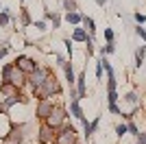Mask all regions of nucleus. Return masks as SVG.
I'll return each mask as SVG.
<instances>
[{"mask_svg":"<svg viewBox=\"0 0 146 144\" xmlns=\"http://www.w3.org/2000/svg\"><path fill=\"white\" fill-rule=\"evenodd\" d=\"M55 109V103H52V98H42L39 101V105H37V116L42 120H46L50 116V111Z\"/></svg>","mask_w":146,"mask_h":144,"instance_id":"0eeeda50","label":"nucleus"},{"mask_svg":"<svg viewBox=\"0 0 146 144\" xmlns=\"http://www.w3.org/2000/svg\"><path fill=\"white\" fill-rule=\"evenodd\" d=\"M137 98H140V96H137V92H127L122 101L129 103V105H133V107H137Z\"/></svg>","mask_w":146,"mask_h":144,"instance_id":"6ab92c4d","label":"nucleus"},{"mask_svg":"<svg viewBox=\"0 0 146 144\" xmlns=\"http://www.w3.org/2000/svg\"><path fill=\"white\" fill-rule=\"evenodd\" d=\"M133 18H135V22H137V26H142V24L146 22V15H144V13H135Z\"/></svg>","mask_w":146,"mask_h":144,"instance_id":"bb28decb","label":"nucleus"},{"mask_svg":"<svg viewBox=\"0 0 146 144\" xmlns=\"http://www.w3.org/2000/svg\"><path fill=\"white\" fill-rule=\"evenodd\" d=\"M87 37H90V33H87L83 26H76V29L72 31V42H83V44H85Z\"/></svg>","mask_w":146,"mask_h":144,"instance_id":"9b49d317","label":"nucleus"},{"mask_svg":"<svg viewBox=\"0 0 146 144\" xmlns=\"http://www.w3.org/2000/svg\"><path fill=\"white\" fill-rule=\"evenodd\" d=\"M63 9H66V13L79 11V7H76V2H74V0H63Z\"/></svg>","mask_w":146,"mask_h":144,"instance_id":"aec40b11","label":"nucleus"},{"mask_svg":"<svg viewBox=\"0 0 146 144\" xmlns=\"http://www.w3.org/2000/svg\"><path fill=\"white\" fill-rule=\"evenodd\" d=\"M74 90H76V98H85L87 96V87H85V72H81L76 77V83H74Z\"/></svg>","mask_w":146,"mask_h":144,"instance_id":"1a4fd4ad","label":"nucleus"},{"mask_svg":"<svg viewBox=\"0 0 146 144\" xmlns=\"http://www.w3.org/2000/svg\"><path fill=\"white\" fill-rule=\"evenodd\" d=\"M20 15H22V24H31V18H29V13H26V9H22Z\"/></svg>","mask_w":146,"mask_h":144,"instance_id":"c85d7f7f","label":"nucleus"},{"mask_svg":"<svg viewBox=\"0 0 146 144\" xmlns=\"http://www.w3.org/2000/svg\"><path fill=\"white\" fill-rule=\"evenodd\" d=\"M116 133H118V138H122V135H127V125H124V122H122V125H118L116 127Z\"/></svg>","mask_w":146,"mask_h":144,"instance_id":"b1692460","label":"nucleus"},{"mask_svg":"<svg viewBox=\"0 0 146 144\" xmlns=\"http://www.w3.org/2000/svg\"><path fill=\"white\" fill-rule=\"evenodd\" d=\"M96 79H103V61L98 59V63H96Z\"/></svg>","mask_w":146,"mask_h":144,"instance_id":"cd10ccee","label":"nucleus"},{"mask_svg":"<svg viewBox=\"0 0 146 144\" xmlns=\"http://www.w3.org/2000/svg\"><path fill=\"white\" fill-rule=\"evenodd\" d=\"M44 20H50L52 22V29H59V22H61V18H59V13H50V11H46L44 13Z\"/></svg>","mask_w":146,"mask_h":144,"instance_id":"f3484780","label":"nucleus"},{"mask_svg":"<svg viewBox=\"0 0 146 144\" xmlns=\"http://www.w3.org/2000/svg\"><path fill=\"white\" fill-rule=\"evenodd\" d=\"M13 63H15V68H18L20 72H24V74H33V72L39 68L35 61L31 59V57H18V59L13 61Z\"/></svg>","mask_w":146,"mask_h":144,"instance_id":"423d86ee","label":"nucleus"},{"mask_svg":"<svg viewBox=\"0 0 146 144\" xmlns=\"http://www.w3.org/2000/svg\"><path fill=\"white\" fill-rule=\"evenodd\" d=\"M63 46H66V50L70 53V57H72V42H70V39H66V42H63Z\"/></svg>","mask_w":146,"mask_h":144,"instance_id":"473e14b6","label":"nucleus"},{"mask_svg":"<svg viewBox=\"0 0 146 144\" xmlns=\"http://www.w3.org/2000/svg\"><path fill=\"white\" fill-rule=\"evenodd\" d=\"M109 111H111V114H116V116H120V114H122L118 105H109Z\"/></svg>","mask_w":146,"mask_h":144,"instance_id":"2f4dec72","label":"nucleus"},{"mask_svg":"<svg viewBox=\"0 0 146 144\" xmlns=\"http://www.w3.org/2000/svg\"><path fill=\"white\" fill-rule=\"evenodd\" d=\"M70 111H72V116H74V118H79V120H83V118H85V114H83V109H81L79 101H70Z\"/></svg>","mask_w":146,"mask_h":144,"instance_id":"2eb2a0df","label":"nucleus"},{"mask_svg":"<svg viewBox=\"0 0 146 144\" xmlns=\"http://www.w3.org/2000/svg\"><path fill=\"white\" fill-rule=\"evenodd\" d=\"M94 2H96L98 7H105V5H107V0H94Z\"/></svg>","mask_w":146,"mask_h":144,"instance_id":"c9c22d12","label":"nucleus"},{"mask_svg":"<svg viewBox=\"0 0 146 144\" xmlns=\"http://www.w3.org/2000/svg\"><path fill=\"white\" fill-rule=\"evenodd\" d=\"M135 35L140 37L142 42H146V29H142V26H135Z\"/></svg>","mask_w":146,"mask_h":144,"instance_id":"393cba45","label":"nucleus"},{"mask_svg":"<svg viewBox=\"0 0 146 144\" xmlns=\"http://www.w3.org/2000/svg\"><path fill=\"white\" fill-rule=\"evenodd\" d=\"M9 50H11V46H9V44H5V46L0 48V59H2V57H5V55L9 53Z\"/></svg>","mask_w":146,"mask_h":144,"instance_id":"7c9ffc66","label":"nucleus"},{"mask_svg":"<svg viewBox=\"0 0 146 144\" xmlns=\"http://www.w3.org/2000/svg\"><path fill=\"white\" fill-rule=\"evenodd\" d=\"M63 72H66V81H68V85L72 87V85L76 83V74H74V70H72V61H66V63H63Z\"/></svg>","mask_w":146,"mask_h":144,"instance_id":"9d476101","label":"nucleus"},{"mask_svg":"<svg viewBox=\"0 0 146 144\" xmlns=\"http://www.w3.org/2000/svg\"><path fill=\"white\" fill-rule=\"evenodd\" d=\"M24 140V133H22V127H13L11 129V133H9V142L11 144H15V142H22Z\"/></svg>","mask_w":146,"mask_h":144,"instance_id":"f8f14e48","label":"nucleus"},{"mask_svg":"<svg viewBox=\"0 0 146 144\" xmlns=\"http://www.w3.org/2000/svg\"><path fill=\"white\" fill-rule=\"evenodd\" d=\"M24 81H26L24 72H20L18 68H15V63H7V66L2 68V83H11V85H15V87H20Z\"/></svg>","mask_w":146,"mask_h":144,"instance_id":"f257e3e1","label":"nucleus"},{"mask_svg":"<svg viewBox=\"0 0 146 144\" xmlns=\"http://www.w3.org/2000/svg\"><path fill=\"white\" fill-rule=\"evenodd\" d=\"M116 53V44H105L103 48H100V57H107V55Z\"/></svg>","mask_w":146,"mask_h":144,"instance_id":"412c9836","label":"nucleus"},{"mask_svg":"<svg viewBox=\"0 0 146 144\" xmlns=\"http://www.w3.org/2000/svg\"><path fill=\"white\" fill-rule=\"evenodd\" d=\"M135 144H146V133H140V135H137V142Z\"/></svg>","mask_w":146,"mask_h":144,"instance_id":"72a5a7b5","label":"nucleus"},{"mask_svg":"<svg viewBox=\"0 0 146 144\" xmlns=\"http://www.w3.org/2000/svg\"><path fill=\"white\" fill-rule=\"evenodd\" d=\"M0 11H2V7H0Z\"/></svg>","mask_w":146,"mask_h":144,"instance_id":"e433bc0d","label":"nucleus"},{"mask_svg":"<svg viewBox=\"0 0 146 144\" xmlns=\"http://www.w3.org/2000/svg\"><path fill=\"white\" fill-rule=\"evenodd\" d=\"M22 2H24V0H22Z\"/></svg>","mask_w":146,"mask_h":144,"instance_id":"4c0bfd02","label":"nucleus"},{"mask_svg":"<svg viewBox=\"0 0 146 144\" xmlns=\"http://www.w3.org/2000/svg\"><path fill=\"white\" fill-rule=\"evenodd\" d=\"M0 114H2V116L7 114V109H5V105H2V98H0Z\"/></svg>","mask_w":146,"mask_h":144,"instance_id":"f704fd0d","label":"nucleus"},{"mask_svg":"<svg viewBox=\"0 0 146 144\" xmlns=\"http://www.w3.org/2000/svg\"><path fill=\"white\" fill-rule=\"evenodd\" d=\"M66 22L74 24V26H79V24L83 22V13H81V11H72V13H66Z\"/></svg>","mask_w":146,"mask_h":144,"instance_id":"ddd939ff","label":"nucleus"},{"mask_svg":"<svg viewBox=\"0 0 146 144\" xmlns=\"http://www.w3.org/2000/svg\"><path fill=\"white\" fill-rule=\"evenodd\" d=\"M44 125H48V127H52V129H61V127L66 125V109L63 107H57L55 105V109L50 111V116L46 120H44Z\"/></svg>","mask_w":146,"mask_h":144,"instance_id":"f03ea898","label":"nucleus"},{"mask_svg":"<svg viewBox=\"0 0 146 144\" xmlns=\"http://www.w3.org/2000/svg\"><path fill=\"white\" fill-rule=\"evenodd\" d=\"M59 92V83H57L55 77H48L46 81L42 83V87L39 90H35V94L39 96V98H50L52 94H57Z\"/></svg>","mask_w":146,"mask_h":144,"instance_id":"7ed1b4c3","label":"nucleus"},{"mask_svg":"<svg viewBox=\"0 0 146 144\" xmlns=\"http://www.w3.org/2000/svg\"><path fill=\"white\" fill-rule=\"evenodd\" d=\"M13 18V13H11V9H2L0 11V29H5L7 24H9V20Z\"/></svg>","mask_w":146,"mask_h":144,"instance_id":"dca6fc26","label":"nucleus"},{"mask_svg":"<svg viewBox=\"0 0 146 144\" xmlns=\"http://www.w3.org/2000/svg\"><path fill=\"white\" fill-rule=\"evenodd\" d=\"M127 131L131 133V135H135V138L140 135V129H137V125H135L133 120H131V122H127Z\"/></svg>","mask_w":146,"mask_h":144,"instance_id":"4be33fe9","label":"nucleus"},{"mask_svg":"<svg viewBox=\"0 0 146 144\" xmlns=\"http://www.w3.org/2000/svg\"><path fill=\"white\" fill-rule=\"evenodd\" d=\"M55 138H57L55 129L48 127V125H42V129H39V142L42 144H50V142H55Z\"/></svg>","mask_w":146,"mask_h":144,"instance_id":"6e6552de","label":"nucleus"},{"mask_svg":"<svg viewBox=\"0 0 146 144\" xmlns=\"http://www.w3.org/2000/svg\"><path fill=\"white\" fill-rule=\"evenodd\" d=\"M144 57H146V46H140L135 50V68H140L144 63Z\"/></svg>","mask_w":146,"mask_h":144,"instance_id":"a211bd4d","label":"nucleus"},{"mask_svg":"<svg viewBox=\"0 0 146 144\" xmlns=\"http://www.w3.org/2000/svg\"><path fill=\"white\" fill-rule=\"evenodd\" d=\"M48 77H50V70H48V68H37L33 74H29V83L33 85V90H39V87H42V83H44Z\"/></svg>","mask_w":146,"mask_h":144,"instance_id":"39448f33","label":"nucleus"},{"mask_svg":"<svg viewBox=\"0 0 146 144\" xmlns=\"http://www.w3.org/2000/svg\"><path fill=\"white\" fill-rule=\"evenodd\" d=\"M113 37H116V35H113V31L105 29V39H107V44H113Z\"/></svg>","mask_w":146,"mask_h":144,"instance_id":"a878e982","label":"nucleus"},{"mask_svg":"<svg viewBox=\"0 0 146 144\" xmlns=\"http://www.w3.org/2000/svg\"><path fill=\"white\" fill-rule=\"evenodd\" d=\"M55 142L57 144H76V129H74V127L63 125L59 129V133H57Z\"/></svg>","mask_w":146,"mask_h":144,"instance_id":"20e7f679","label":"nucleus"},{"mask_svg":"<svg viewBox=\"0 0 146 144\" xmlns=\"http://www.w3.org/2000/svg\"><path fill=\"white\" fill-rule=\"evenodd\" d=\"M81 24H83V29H85L90 35H94V33H96V22H94L90 15H83V22H81Z\"/></svg>","mask_w":146,"mask_h":144,"instance_id":"4468645a","label":"nucleus"},{"mask_svg":"<svg viewBox=\"0 0 146 144\" xmlns=\"http://www.w3.org/2000/svg\"><path fill=\"white\" fill-rule=\"evenodd\" d=\"M85 50H87V55H94V37H87L85 39Z\"/></svg>","mask_w":146,"mask_h":144,"instance_id":"5701e85b","label":"nucleus"},{"mask_svg":"<svg viewBox=\"0 0 146 144\" xmlns=\"http://www.w3.org/2000/svg\"><path fill=\"white\" fill-rule=\"evenodd\" d=\"M35 29H39V31H46V20H37V22H35Z\"/></svg>","mask_w":146,"mask_h":144,"instance_id":"c756f323","label":"nucleus"}]
</instances>
